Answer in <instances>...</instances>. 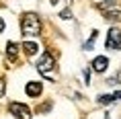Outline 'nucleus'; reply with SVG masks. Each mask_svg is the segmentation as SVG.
Here are the masks:
<instances>
[{
	"label": "nucleus",
	"mask_w": 121,
	"mask_h": 119,
	"mask_svg": "<svg viewBox=\"0 0 121 119\" xmlns=\"http://www.w3.org/2000/svg\"><path fill=\"white\" fill-rule=\"evenodd\" d=\"M37 70L43 76H47V78L53 80V78H56V74H53V72H56V60H53V56L45 51L43 56L39 57V62H37Z\"/></svg>",
	"instance_id": "obj_2"
},
{
	"label": "nucleus",
	"mask_w": 121,
	"mask_h": 119,
	"mask_svg": "<svg viewBox=\"0 0 121 119\" xmlns=\"http://www.w3.org/2000/svg\"><path fill=\"white\" fill-rule=\"evenodd\" d=\"M107 49H121V29L113 27L107 35Z\"/></svg>",
	"instance_id": "obj_4"
},
{
	"label": "nucleus",
	"mask_w": 121,
	"mask_h": 119,
	"mask_svg": "<svg viewBox=\"0 0 121 119\" xmlns=\"http://www.w3.org/2000/svg\"><path fill=\"white\" fill-rule=\"evenodd\" d=\"M2 94H4V82L0 80V97H2Z\"/></svg>",
	"instance_id": "obj_15"
},
{
	"label": "nucleus",
	"mask_w": 121,
	"mask_h": 119,
	"mask_svg": "<svg viewBox=\"0 0 121 119\" xmlns=\"http://www.w3.org/2000/svg\"><path fill=\"white\" fill-rule=\"evenodd\" d=\"M84 82L90 84V72H88V70H84Z\"/></svg>",
	"instance_id": "obj_13"
},
{
	"label": "nucleus",
	"mask_w": 121,
	"mask_h": 119,
	"mask_svg": "<svg viewBox=\"0 0 121 119\" xmlns=\"http://www.w3.org/2000/svg\"><path fill=\"white\" fill-rule=\"evenodd\" d=\"M60 17H62V19H66V21L72 19V14H70V10H68V8H66V10H62V13H60Z\"/></svg>",
	"instance_id": "obj_12"
},
{
	"label": "nucleus",
	"mask_w": 121,
	"mask_h": 119,
	"mask_svg": "<svg viewBox=\"0 0 121 119\" xmlns=\"http://www.w3.org/2000/svg\"><path fill=\"white\" fill-rule=\"evenodd\" d=\"M96 37H99V31H96V29H95V31L90 33V39H88V41H86V43H84V49H86V51H88V49H92V43H95V41H96Z\"/></svg>",
	"instance_id": "obj_10"
},
{
	"label": "nucleus",
	"mask_w": 121,
	"mask_h": 119,
	"mask_svg": "<svg viewBox=\"0 0 121 119\" xmlns=\"http://www.w3.org/2000/svg\"><path fill=\"white\" fill-rule=\"evenodd\" d=\"M107 66H109V60L105 56H96L95 60H92V70H95V72H105Z\"/></svg>",
	"instance_id": "obj_6"
},
{
	"label": "nucleus",
	"mask_w": 121,
	"mask_h": 119,
	"mask_svg": "<svg viewBox=\"0 0 121 119\" xmlns=\"http://www.w3.org/2000/svg\"><path fill=\"white\" fill-rule=\"evenodd\" d=\"M25 93L29 94V97H33V99H35V97H39V94L43 93V84H41V82H37V80H31V82L25 86Z\"/></svg>",
	"instance_id": "obj_5"
},
{
	"label": "nucleus",
	"mask_w": 121,
	"mask_h": 119,
	"mask_svg": "<svg viewBox=\"0 0 121 119\" xmlns=\"http://www.w3.org/2000/svg\"><path fill=\"white\" fill-rule=\"evenodd\" d=\"M21 33L25 37H37L41 35V21L35 13H25L21 17Z\"/></svg>",
	"instance_id": "obj_1"
},
{
	"label": "nucleus",
	"mask_w": 121,
	"mask_h": 119,
	"mask_svg": "<svg viewBox=\"0 0 121 119\" xmlns=\"http://www.w3.org/2000/svg\"><path fill=\"white\" fill-rule=\"evenodd\" d=\"M4 27H6V25H4V19H2V17H0V33L4 31Z\"/></svg>",
	"instance_id": "obj_14"
},
{
	"label": "nucleus",
	"mask_w": 121,
	"mask_h": 119,
	"mask_svg": "<svg viewBox=\"0 0 121 119\" xmlns=\"http://www.w3.org/2000/svg\"><path fill=\"white\" fill-rule=\"evenodd\" d=\"M113 101H115L113 94H103V97H99V103H101V105H109V103H113Z\"/></svg>",
	"instance_id": "obj_11"
},
{
	"label": "nucleus",
	"mask_w": 121,
	"mask_h": 119,
	"mask_svg": "<svg viewBox=\"0 0 121 119\" xmlns=\"http://www.w3.org/2000/svg\"><path fill=\"white\" fill-rule=\"evenodd\" d=\"M115 80H119V82H121V72H119L117 76H115Z\"/></svg>",
	"instance_id": "obj_16"
},
{
	"label": "nucleus",
	"mask_w": 121,
	"mask_h": 119,
	"mask_svg": "<svg viewBox=\"0 0 121 119\" xmlns=\"http://www.w3.org/2000/svg\"><path fill=\"white\" fill-rule=\"evenodd\" d=\"M19 49H21L19 43H14V41H8V43H6V56H8V60H10V62H13V60H17Z\"/></svg>",
	"instance_id": "obj_7"
},
{
	"label": "nucleus",
	"mask_w": 121,
	"mask_h": 119,
	"mask_svg": "<svg viewBox=\"0 0 121 119\" xmlns=\"http://www.w3.org/2000/svg\"><path fill=\"white\" fill-rule=\"evenodd\" d=\"M8 111L13 113L17 119H31V109L27 105H23V103H10Z\"/></svg>",
	"instance_id": "obj_3"
},
{
	"label": "nucleus",
	"mask_w": 121,
	"mask_h": 119,
	"mask_svg": "<svg viewBox=\"0 0 121 119\" xmlns=\"http://www.w3.org/2000/svg\"><path fill=\"white\" fill-rule=\"evenodd\" d=\"M105 19L113 21V23H119L121 21V10H111V13H105Z\"/></svg>",
	"instance_id": "obj_9"
},
{
	"label": "nucleus",
	"mask_w": 121,
	"mask_h": 119,
	"mask_svg": "<svg viewBox=\"0 0 121 119\" xmlns=\"http://www.w3.org/2000/svg\"><path fill=\"white\" fill-rule=\"evenodd\" d=\"M23 49H25L27 56H35L39 51V45L35 43V41H25V43H23Z\"/></svg>",
	"instance_id": "obj_8"
}]
</instances>
